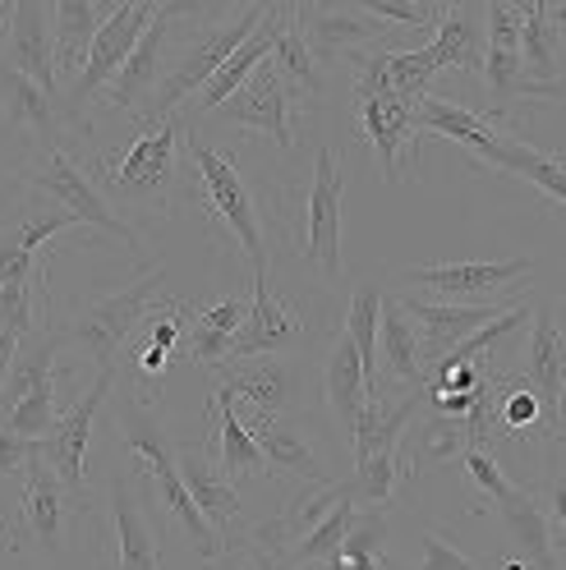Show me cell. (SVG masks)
<instances>
[{
	"label": "cell",
	"instance_id": "6da1fadb",
	"mask_svg": "<svg viewBox=\"0 0 566 570\" xmlns=\"http://www.w3.org/2000/svg\"><path fill=\"white\" fill-rule=\"evenodd\" d=\"M185 125L180 116L166 120H144L138 138L116 157H97L92 161V180L111 198L129 207H157L166 212L180 185V148H185Z\"/></svg>",
	"mask_w": 566,
	"mask_h": 570
},
{
	"label": "cell",
	"instance_id": "7a4b0ae2",
	"mask_svg": "<svg viewBox=\"0 0 566 570\" xmlns=\"http://www.w3.org/2000/svg\"><path fill=\"white\" fill-rule=\"evenodd\" d=\"M88 502H79L69 492L56 470L42 455H32L23 465V492H19V511L6 524L0 520V548L6 552H32V557H60L69 548V524Z\"/></svg>",
	"mask_w": 566,
	"mask_h": 570
},
{
	"label": "cell",
	"instance_id": "3957f363",
	"mask_svg": "<svg viewBox=\"0 0 566 570\" xmlns=\"http://www.w3.org/2000/svg\"><path fill=\"white\" fill-rule=\"evenodd\" d=\"M263 14H267V0H254V6H244V10H226L222 23L203 28L198 38L185 47V56L162 75L157 92L148 97V111H138V120H166V116H175V106L189 101L244 42L254 38V28L263 23Z\"/></svg>",
	"mask_w": 566,
	"mask_h": 570
},
{
	"label": "cell",
	"instance_id": "277c9868",
	"mask_svg": "<svg viewBox=\"0 0 566 570\" xmlns=\"http://www.w3.org/2000/svg\"><path fill=\"white\" fill-rule=\"evenodd\" d=\"M116 428H120L125 446H129L138 460H144V465H138V474L153 479V488H157V497H162L166 515L189 533V543L198 548V557H203V561L226 557L222 539L212 533V524H207V520L198 515V507L189 502V492H185V483H180V470H175L170 442H166V433L157 428V419L144 414V410H116Z\"/></svg>",
	"mask_w": 566,
	"mask_h": 570
},
{
	"label": "cell",
	"instance_id": "5b68a950",
	"mask_svg": "<svg viewBox=\"0 0 566 570\" xmlns=\"http://www.w3.org/2000/svg\"><path fill=\"white\" fill-rule=\"evenodd\" d=\"M162 285H166V272L144 267V276H138L134 285H125V291L106 295V299H92L88 308H79L75 317H69V323L60 327V345H79L97 360V368H111L116 354L129 345V336L144 327V317L166 299Z\"/></svg>",
	"mask_w": 566,
	"mask_h": 570
},
{
	"label": "cell",
	"instance_id": "8992f818",
	"mask_svg": "<svg viewBox=\"0 0 566 570\" xmlns=\"http://www.w3.org/2000/svg\"><path fill=\"white\" fill-rule=\"evenodd\" d=\"M185 153H189V161H194V170H198L207 217L240 244V254L250 258V272H254V276H267L263 222H258V203H254V194H250V180H244V170H240L231 157H222L217 148L198 142V138H185Z\"/></svg>",
	"mask_w": 566,
	"mask_h": 570
},
{
	"label": "cell",
	"instance_id": "52a82bcc",
	"mask_svg": "<svg viewBox=\"0 0 566 570\" xmlns=\"http://www.w3.org/2000/svg\"><path fill=\"white\" fill-rule=\"evenodd\" d=\"M23 180L38 189V194H47L56 207L75 212L79 226H97V230H106L111 239H120L129 254L138 258V267H153V263H148V244H144V235H138V230L120 217V212L111 207V198L97 189V180H92V175H88L75 157H69L65 148L38 153V161L23 166Z\"/></svg>",
	"mask_w": 566,
	"mask_h": 570
},
{
	"label": "cell",
	"instance_id": "ba28073f",
	"mask_svg": "<svg viewBox=\"0 0 566 570\" xmlns=\"http://www.w3.org/2000/svg\"><path fill=\"white\" fill-rule=\"evenodd\" d=\"M157 6H162V0H120L116 14L106 19L101 32L92 38V51H88L84 69L75 75V83L60 92V125L79 129V134H92V125L84 120L88 101L101 97V88L120 75V65H125L129 51L138 47V38L148 32V23L157 19Z\"/></svg>",
	"mask_w": 566,
	"mask_h": 570
},
{
	"label": "cell",
	"instance_id": "9c48e42d",
	"mask_svg": "<svg viewBox=\"0 0 566 570\" xmlns=\"http://www.w3.org/2000/svg\"><path fill=\"white\" fill-rule=\"evenodd\" d=\"M341 198H345V170L332 148H318L313 175L300 203V258L323 272V281H341Z\"/></svg>",
	"mask_w": 566,
	"mask_h": 570
},
{
	"label": "cell",
	"instance_id": "30bf717a",
	"mask_svg": "<svg viewBox=\"0 0 566 570\" xmlns=\"http://www.w3.org/2000/svg\"><path fill=\"white\" fill-rule=\"evenodd\" d=\"M535 276V258H502V263H429L406 267L401 281L438 295V304H488L520 295V281Z\"/></svg>",
	"mask_w": 566,
	"mask_h": 570
},
{
	"label": "cell",
	"instance_id": "8fae6325",
	"mask_svg": "<svg viewBox=\"0 0 566 570\" xmlns=\"http://www.w3.org/2000/svg\"><path fill=\"white\" fill-rule=\"evenodd\" d=\"M111 386H116V364H111V368H101L97 382L79 396V405H75V410H65V414L47 428V438H38V455L56 470V479H60L69 492H75L79 502H88L84 474H88L92 419H97V410L106 405V396H111Z\"/></svg>",
	"mask_w": 566,
	"mask_h": 570
},
{
	"label": "cell",
	"instance_id": "7c38bea8",
	"mask_svg": "<svg viewBox=\"0 0 566 570\" xmlns=\"http://www.w3.org/2000/svg\"><path fill=\"white\" fill-rule=\"evenodd\" d=\"M0 47H6V69H14V75H23L28 83H38L51 101H60L51 10L42 6V0H14L6 32H0Z\"/></svg>",
	"mask_w": 566,
	"mask_h": 570
},
{
	"label": "cell",
	"instance_id": "4fadbf2b",
	"mask_svg": "<svg viewBox=\"0 0 566 570\" xmlns=\"http://www.w3.org/2000/svg\"><path fill=\"white\" fill-rule=\"evenodd\" d=\"M198 14V6H157V19L148 23V32L138 38V47L129 51V60L120 65V75L101 88V101L111 106V111H129L138 116V106H144L157 83H162V51L170 42V23L175 19H189Z\"/></svg>",
	"mask_w": 566,
	"mask_h": 570
},
{
	"label": "cell",
	"instance_id": "5bb4252c",
	"mask_svg": "<svg viewBox=\"0 0 566 570\" xmlns=\"http://www.w3.org/2000/svg\"><path fill=\"white\" fill-rule=\"evenodd\" d=\"M175 470H180V483L189 492V502L198 507V515L212 524V533L222 539V548L231 552L235 543H244V502L235 483L217 470V460H212L207 451H180L175 455Z\"/></svg>",
	"mask_w": 566,
	"mask_h": 570
},
{
	"label": "cell",
	"instance_id": "9a60e30c",
	"mask_svg": "<svg viewBox=\"0 0 566 570\" xmlns=\"http://www.w3.org/2000/svg\"><path fill=\"white\" fill-rule=\"evenodd\" d=\"M212 116L226 120V125H240V129H258L286 153L295 148V101H291L286 88L276 83L267 60L250 75V83H244L235 97H226Z\"/></svg>",
	"mask_w": 566,
	"mask_h": 570
},
{
	"label": "cell",
	"instance_id": "2e32d148",
	"mask_svg": "<svg viewBox=\"0 0 566 570\" xmlns=\"http://www.w3.org/2000/svg\"><path fill=\"white\" fill-rule=\"evenodd\" d=\"M410 106L414 101H401L397 92L355 97L360 129H364V138H369V148H373L387 180H401V175L414 166V157H419V129H414Z\"/></svg>",
	"mask_w": 566,
	"mask_h": 570
},
{
	"label": "cell",
	"instance_id": "e0dca14e",
	"mask_svg": "<svg viewBox=\"0 0 566 570\" xmlns=\"http://www.w3.org/2000/svg\"><path fill=\"white\" fill-rule=\"evenodd\" d=\"M401 313L414 323V336H419V360H423V382H429V368L451 354L466 336H475L484 323L498 317V304H429V299H410L401 295L397 299Z\"/></svg>",
	"mask_w": 566,
	"mask_h": 570
},
{
	"label": "cell",
	"instance_id": "ac0fdd59",
	"mask_svg": "<svg viewBox=\"0 0 566 570\" xmlns=\"http://www.w3.org/2000/svg\"><path fill=\"white\" fill-rule=\"evenodd\" d=\"M217 386L231 391L235 401H244L254 410V419H286V410L295 405V368L281 354H258V360H235V364H217Z\"/></svg>",
	"mask_w": 566,
	"mask_h": 570
},
{
	"label": "cell",
	"instance_id": "d6986e66",
	"mask_svg": "<svg viewBox=\"0 0 566 570\" xmlns=\"http://www.w3.org/2000/svg\"><path fill=\"white\" fill-rule=\"evenodd\" d=\"M304 341V323L291 313V304L281 299L267 276H254V299H250V317L240 323L231 350L222 364H235V360H258V354H286Z\"/></svg>",
	"mask_w": 566,
	"mask_h": 570
},
{
	"label": "cell",
	"instance_id": "ffe728a7",
	"mask_svg": "<svg viewBox=\"0 0 566 570\" xmlns=\"http://www.w3.org/2000/svg\"><path fill=\"white\" fill-rule=\"evenodd\" d=\"M295 23L313 56H360L364 47H387V32L378 19H369L360 6H295Z\"/></svg>",
	"mask_w": 566,
	"mask_h": 570
},
{
	"label": "cell",
	"instance_id": "44dd1931",
	"mask_svg": "<svg viewBox=\"0 0 566 570\" xmlns=\"http://www.w3.org/2000/svg\"><path fill=\"white\" fill-rule=\"evenodd\" d=\"M529 391L539 396L548 423L562 433V382H566V345L557 332V317L553 308H535L529 313V345H525V368L516 373Z\"/></svg>",
	"mask_w": 566,
	"mask_h": 570
},
{
	"label": "cell",
	"instance_id": "7402d4cb",
	"mask_svg": "<svg viewBox=\"0 0 566 570\" xmlns=\"http://www.w3.org/2000/svg\"><path fill=\"white\" fill-rule=\"evenodd\" d=\"M0 125L32 138L38 153L60 148V101H51L38 83L0 65Z\"/></svg>",
	"mask_w": 566,
	"mask_h": 570
},
{
	"label": "cell",
	"instance_id": "603a6c76",
	"mask_svg": "<svg viewBox=\"0 0 566 570\" xmlns=\"http://www.w3.org/2000/svg\"><path fill=\"white\" fill-rule=\"evenodd\" d=\"M120 0H56L51 6V42H56V79L60 83H75V75L84 69L92 38L101 32V23L116 14Z\"/></svg>",
	"mask_w": 566,
	"mask_h": 570
},
{
	"label": "cell",
	"instance_id": "cb8c5ba5",
	"mask_svg": "<svg viewBox=\"0 0 566 570\" xmlns=\"http://www.w3.org/2000/svg\"><path fill=\"white\" fill-rule=\"evenodd\" d=\"M250 433L267 460V470L276 474H286V479H300L304 488H328L332 474L323 470V460L313 455V446L295 433V423L291 419H254L250 423Z\"/></svg>",
	"mask_w": 566,
	"mask_h": 570
},
{
	"label": "cell",
	"instance_id": "d4e9b609",
	"mask_svg": "<svg viewBox=\"0 0 566 570\" xmlns=\"http://www.w3.org/2000/svg\"><path fill=\"white\" fill-rule=\"evenodd\" d=\"M566 23L562 6L548 0H520V69L529 83L553 88L557 83V32Z\"/></svg>",
	"mask_w": 566,
	"mask_h": 570
},
{
	"label": "cell",
	"instance_id": "484cf974",
	"mask_svg": "<svg viewBox=\"0 0 566 570\" xmlns=\"http://www.w3.org/2000/svg\"><path fill=\"white\" fill-rule=\"evenodd\" d=\"M267 69L276 75V83L291 92V101L323 97V69H318V56L309 51L304 32H300V23H295V6H281V28H276Z\"/></svg>",
	"mask_w": 566,
	"mask_h": 570
},
{
	"label": "cell",
	"instance_id": "4316f807",
	"mask_svg": "<svg viewBox=\"0 0 566 570\" xmlns=\"http://www.w3.org/2000/svg\"><path fill=\"white\" fill-rule=\"evenodd\" d=\"M276 28H281V6H267V14H263V23L254 28V38L250 42H244L222 69H217V75H212L198 92H194V111H217V106L226 101V97H235L244 83H250V75H254V69L272 56V42H276Z\"/></svg>",
	"mask_w": 566,
	"mask_h": 570
},
{
	"label": "cell",
	"instance_id": "83f0119b",
	"mask_svg": "<svg viewBox=\"0 0 566 570\" xmlns=\"http://www.w3.org/2000/svg\"><path fill=\"white\" fill-rule=\"evenodd\" d=\"M507 529H511V539L525 557L529 570H557V539H553V524H548V511L539 502V492H529V488H511L502 502H498Z\"/></svg>",
	"mask_w": 566,
	"mask_h": 570
},
{
	"label": "cell",
	"instance_id": "f1b7e54d",
	"mask_svg": "<svg viewBox=\"0 0 566 570\" xmlns=\"http://www.w3.org/2000/svg\"><path fill=\"white\" fill-rule=\"evenodd\" d=\"M323 396H328V410L336 419V428L350 438L360 423V410L369 405V386H364V368H360V354L355 345L345 341V332L332 341V354L323 364Z\"/></svg>",
	"mask_w": 566,
	"mask_h": 570
},
{
	"label": "cell",
	"instance_id": "f546056e",
	"mask_svg": "<svg viewBox=\"0 0 566 570\" xmlns=\"http://www.w3.org/2000/svg\"><path fill=\"white\" fill-rule=\"evenodd\" d=\"M438 69H470L479 75L484 65V10L479 6H442V19L433 28V42H429Z\"/></svg>",
	"mask_w": 566,
	"mask_h": 570
},
{
	"label": "cell",
	"instance_id": "4dcf8cb0",
	"mask_svg": "<svg viewBox=\"0 0 566 570\" xmlns=\"http://www.w3.org/2000/svg\"><path fill=\"white\" fill-rule=\"evenodd\" d=\"M111 529H116V566H125V570H162L157 539H153L144 511H138L125 474L111 479Z\"/></svg>",
	"mask_w": 566,
	"mask_h": 570
},
{
	"label": "cell",
	"instance_id": "1f68e13d",
	"mask_svg": "<svg viewBox=\"0 0 566 570\" xmlns=\"http://www.w3.org/2000/svg\"><path fill=\"white\" fill-rule=\"evenodd\" d=\"M378 364H387L382 391H387V377L406 382V386H423V360H419L414 323L401 313V304L387 299V295H382V313H378Z\"/></svg>",
	"mask_w": 566,
	"mask_h": 570
},
{
	"label": "cell",
	"instance_id": "d6a6232c",
	"mask_svg": "<svg viewBox=\"0 0 566 570\" xmlns=\"http://www.w3.org/2000/svg\"><path fill=\"white\" fill-rule=\"evenodd\" d=\"M244 317H250V299H240V295L222 299L217 308L194 313V317H189V332H185V336H189L185 360L198 364V368H217V364L226 360V350H231V341H235V332H240Z\"/></svg>",
	"mask_w": 566,
	"mask_h": 570
},
{
	"label": "cell",
	"instance_id": "836d02e7",
	"mask_svg": "<svg viewBox=\"0 0 566 570\" xmlns=\"http://www.w3.org/2000/svg\"><path fill=\"white\" fill-rule=\"evenodd\" d=\"M414 474V460L401 455V446L392 451H373L364 460H355V479H350V497H355V507H369V511H382V507H392V497L397 488Z\"/></svg>",
	"mask_w": 566,
	"mask_h": 570
},
{
	"label": "cell",
	"instance_id": "e575fe53",
	"mask_svg": "<svg viewBox=\"0 0 566 570\" xmlns=\"http://www.w3.org/2000/svg\"><path fill=\"white\" fill-rule=\"evenodd\" d=\"M378 313H382V291L378 285H360L355 299H350L345 313V341L355 345L360 354V368H364V386H369V401H382V364H378Z\"/></svg>",
	"mask_w": 566,
	"mask_h": 570
},
{
	"label": "cell",
	"instance_id": "d590c367",
	"mask_svg": "<svg viewBox=\"0 0 566 570\" xmlns=\"http://www.w3.org/2000/svg\"><path fill=\"white\" fill-rule=\"evenodd\" d=\"M355 515H360V507H355V497H350V488H345L341 502H336L323 520H318V524L304 533V539H295L281 561H291V566H300V570H323V566L341 552V543H345L350 524H355Z\"/></svg>",
	"mask_w": 566,
	"mask_h": 570
},
{
	"label": "cell",
	"instance_id": "8d00e7d4",
	"mask_svg": "<svg viewBox=\"0 0 566 570\" xmlns=\"http://www.w3.org/2000/svg\"><path fill=\"white\" fill-rule=\"evenodd\" d=\"M56 419H60V410H56V377H47V382L32 386L14 410L0 414V428H6V433H14V438L38 442V438H47V428H51Z\"/></svg>",
	"mask_w": 566,
	"mask_h": 570
},
{
	"label": "cell",
	"instance_id": "74e56055",
	"mask_svg": "<svg viewBox=\"0 0 566 570\" xmlns=\"http://www.w3.org/2000/svg\"><path fill=\"white\" fill-rule=\"evenodd\" d=\"M438 75H442V69H438L429 47H419V51H387V83H392V92L401 101L429 97V83Z\"/></svg>",
	"mask_w": 566,
	"mask_h": 570
},
{
	"label": "cell",
	"instance_id": "f35d334b",
	"mask_svg": "<svg viewBox=\"0 0 566 570\" xmlns=\"http://www.w3.org/2000/svg\"><path fill=\"white\" fill-rule=\"evenodd\" d=\"M461 460H466V474H470V483H475V488L488 497L492 507H498L502 497L516 488V483L507 479V470L498 465V455H492V451H466Z\"/></svg>",
	"mask_w": 566,
	"mask_h": 570
},
{
	"label": "cell",
	"instance_id": "ab89813d",
	"mask_svg": "<svg viewBox=\"0 0 566 570\" xmlns=\"http://www.w3.org/2000/svg\"><path fill=\"white\" fill-rule=\"evenodd\" d=\"M419 570H484L479 561H470L461 548H451L438 529L423 533V566Z\"/></svg>",
	"mask_w": 566,
	"mask_h": 570
},
{
	"label": "cell",
	"instance_id": "60d3db41",
	"mask_svg": "<svg viewBox=\"0 0 566 570\" xmlns=\"http://www.w3.org/2000/svg\"><path fill=\"white\" fill-rule=\"evenodd\" d=\"M38 455V442H28V438H14L0 428V474H23V465Z\"/></svg>",
	"mask_w": 566,
	"mask_h": 570
},
{
	"label": "cell",
	"instance_id": "b9f144b4",
	"mask_svg": "<svg viewBox=\"0 0 566 570\" xmlns=\"http://www.w3.org/2000/svg\"><path fill=\"white\" fill-rule=\"evenodd\" d=\"M170 360L175 354H166V350H157V345H144V354H138V382H157L166 368H170Z\"/></svg>",
	"mask_w": 566,
	"mask_h": 570
},
{
	"label": "cell",
	"instance_id": "7bdbcfd3",
	"mask_svg": "<svg viewBox=\"0 0 566 570\" xmlns=\"http://www.w3.org/2000/svg\"><path fill=\"white\" fill-rule=\"evenodd\" d=\"M19 336L6 327V323H0V382H6L10 377V368H14V360H19Z\"/></svg>",
	"mask_w": 566,
	"mask_h": 570
},
{
	"label": "cell",
	"instance_id": "ee69618b",
	"mask_svg": "<svg viewBox=\"0 0 566 570\" xmlns=\"http://www.w3.org/2000/svg\"><path fill=\"white\" fill-rule=\"evenodd\" d=\"M244 552H250V566H254V570H300V566H291V561L263 552V548H244Z\"/></svg>",
	"mask_w": 566,
	"mask_h": 570
},
{
	"label": "cell",
	"instance_id": "f6af8a7d",
	"mask_svg": "<svg viewBox=\"0 0 566 570\" xmlns=\"http://www.w3.org/2000/svg\"><path fill=\"white\" fill-rule=\"evenodd\" d=\"M240 570H254V566H240Z\"/></svg>",
	"mask_w": 566,
	"mask_h": 570
},
{
	"label": "cell",
	"instance_id": "bcb514c9",
	"mask_svg": "<svg viewBox=\"0 0 566 570\" xmlns=\"http://www.w3.org/2000/svg\"><path fill=\"white\" fill-rule=\"evenodd\" d=\"M116 570H125V566H116Z\"/></svg>",
	"mask_w": 566,
	"mask_h": 570
}]
</instances>
